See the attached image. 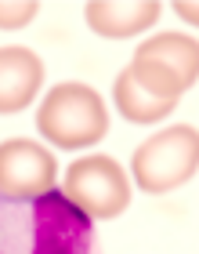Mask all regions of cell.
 Instances as JSON below:
<instances>
[{
	"label": "cell",
	"mask_w": 199,
	"mask_h": 254,
	"mask_svg": "<svg viewBox=\"0 0 199 254\" xmlns=\"http://www.w3.org/2000/svg\"><path fill=\"white\" fill-rule=\"evenodd\" d=\"M196 164H199L196 127H167V131L152 134L145 145H138L131 171H134V182L149 196H163L185 186L196 175Z\"/></svg>",
	"instance_id": "cell-4"
},
{
	"label": "cell",
	"mask_w": 199,
	"mask_h": 254,
	"mask_svg": "<svg viewBox=\"0 0 199 254\" xmlns=\"http://www.w3.org/2000/svg\"><path fill=\"white\" fill-rule=\"evenodd\" d=\"M0 254H95V229L58 189L29 200L0 196Z\"/></svg>",
	"instance_id": "cell-1"
},
{
	"label": "cell",
	"mask_w": 199,
	"mask_h": 254,
	"mask_svg": "<svg viewBox=\"0 0 199 254\" xmlns=\"http://www.w3.org/2000/svg\"><path fill=\"white\" fill-rule=\"evenodd\" d=\"M37 0H0V29H22L37 18Z\"/></svg>",
	"instance_id": "cell-10"
},
{
	"label": "cell",
	"mask_w": 199,
	"mask_h": 254,
	"mask_svg": "<svg viewBox=\"0 0 199 254\" xmlns=\"http://www.w3.org/2000/svg\"><path fill=\"white\" fill-rule=\"evenodd\" d=\"M127 73H131L149 95L178 102L185 91L196 84L199 44L192 37H185V33H159V37L145 40L142 48L134 51Z\"/></svg>",
	"instance_id": "cell-3"
},
{
	"label": "cell",
	"mask_w": 199,
	"mask_h": 254,
	"mask_svg": "<svg viewBox=\"0 0 199 254\" xmlns=\"http://www.w3.org/2000/svg\"><path fill=\"white\" fill-rule=\"evenodd\" d=\"M44 84V62L29 48H0V117L22 113Z\"/></svg>",
	"instance_id": "cell-7"
},
{
	"label": "cell",
	"mask_w": 199,
	"mask_h": 254,
	"mask_svg": "<svg viewBox=\"0 0 199 254\" xmlns=\"http://www.w3.org/2000/svg\"><path fill=\"white\" fill-rule=\"evenodd\" d=\"M174 11H178L181 18H189V22H196V15H199V11H196V4H174Z\"/></svg>",
	"instance_id": "cell-11"
},
{
	"label": "cell",
	"mask_w": 199,
	"mask_h": 254,
	"mask_svg": "<svg viewBox=\"0 0 199 254\" xmlns=\"http://www.w3.org/2000/svg\"><path fill=\"white\" fill-rule=\"evenodd\" d=\"M87 26L98 37L109 40H127L156 26L159 18V0H91L84 7Z\"/></svg>",
	"instance_id": "cell-8"
},
{
	"label": "cell",
	"mask_w": 199,
	"mask_h": 254,
	"mask_svg": "<svg viewBox=\"0 0 199 254\" xmlns=\"http://www.w3.org/2000/svg\"><path fill=\"white\" fill-rule=\"evenodd\" d=\"M112 95H116V109H120V117L131 120V124H156V120H163L174 106H178L174 98H156V95H149V91L138 84L131 73H127V69L116 76Z\"/></svg>",
	"instance_id": "cell-9"
},
{
	"label": "cell",
	"mask_w": 199,
	"mask_h": 254,
	"mask_svg": "<svg viewBox=\"0 0 199 254\" xmlns=\"http://www.w3.org/2000/svg\"><path fill=\"white\" fill-rule=\"evenodd\" d=\"M37 131L58 149L95 145L109 131V113L95 87L87 84H58L37 113Z\"/></svg>",
	"instance_id": "cell-2"
},
{
	"label": "cell",
	"mask_w": 199,
	"mask_h": 254,
	"mask_svg": "<svg viewBox=\"0 0 199 254\" xmlns=\"http://www.w3.org/2000/svg\"><path fill=\"white\" fill-rule=\"evenodd\" d=\"M58 164L51 149H44L29 138H7L0 142V196L29 200L54 189Z\"/></svg>",
	"instance_id": "cell-6"
},
{
	"label": "cell",
	"mask_w": 199,
	"mask_h": 254,
	"mask_svg": "<svg viewBox=\"0 0 199 254\" xmlns=\"http://www.w3.org/2000/svg\"><path fill=\"white\" fill-rule=\"evenodd\" d=\"M65 200L76 203L91 222H109L131 203V182L112 156H84L65 171Z\"/></svg>",
	"instance_id": "cell-5"
}]
</instances>
